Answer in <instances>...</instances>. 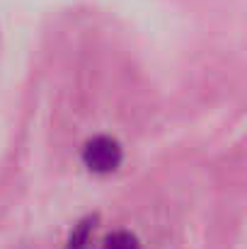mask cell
Instances as JSON below:
<instances>
[{"label":"cell","mask_w":247,"mask_h":249,"mask_svg":"<svg viewBox=\"0 0 247 249\" xmlns=\"http://www.w3.org/2000/svg\"><path fill=\"white\" fill-rule=\"evenodd\" d=\"M124 160V150L119 145V141L109 138V136H97L92 141L85 143L82 148V162L90 172L95 174H109Z\"/></svg>","instance_id":"1"},{"label":"cell","mask_w":247,"mask_h":249,"mask_svg":"<svg viewBox=\"0 0 247 249\" xmlns=\"http://www.w3.org/2000/svg\"><path fill=\"white\" fill-rule=\"evenodd\" d=\"M92 228H95V218H85V220H80V223L73 228V232H71V237H68L66 249H85L87 247Z\"/></svg>","instance_id":"2"},{"label":"cell","mask_w":247,"mask_h":249,"mask_svg":"<svg viewBox=\"0 0 247 249\" xmlns=\"http://www.w3.org/2000/svg\"><path fill=\"white\" fill-rule=\"evenodd\" d=\"M102 249H141V242L133 232H126V230H119V232H112L104 237V245Z\"/></svg>","instance_id":"3"}]
</instances>
